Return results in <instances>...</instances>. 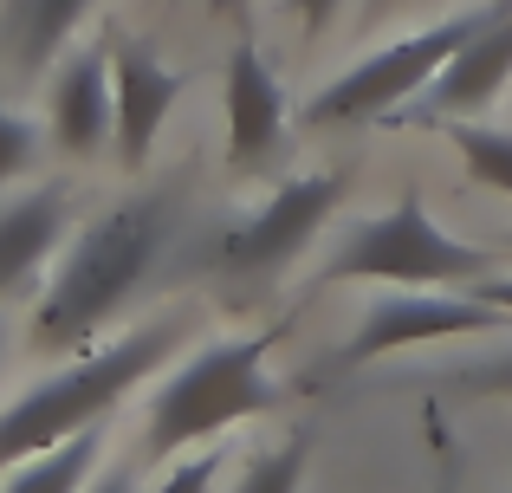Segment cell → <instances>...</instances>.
Instances as JSON below:
<instances>
[{
    "instance_id": "19",
    "label": "cell",
    "mask_w": 512,
    "mask_h": 493,
    "mask_svg": "<svg viewBox=\"0 0 512 493\" xmlns=\"http://www.w3.org/2000/svg\"><path fill=\"white\" fill-rule=\"evenodd\" d=\"M214 474H221V455H195V461H182L156 493H214Z\"/></svg>"
},
{
    "instance_id": "10",
    "label": "cell",
    "mask_w": 512,
    "mask_h": 493,
    "mask_svg": "<svg viewBox=\"0 0 512 493\" xmlns=\"http://www.w3.org/2000/svg\"><path fill=\"white\" fill-rule=\"evenodd\" d=\"M286 143V91L279 72L266 65V52L253 39H240L227 59V163L253 169Z\"/></svg>"
},
{
    "instance_id": "1",
    "label": "cell",
    "mask_w": 512,
    "mask_h": 493,
    "mask_svg": "<svg viewBox=\"0 0 512 493\" xmlns=\"http://www.w3.org/2000/svg\"><path fill=\"white\" fill-rule=\"evenodd\" d=\"M169 241H175V195L163 189L130 195V202L91 215L72 234L52 286L33 305V351L59 357V351H78L85 338H98L137 299V286L156 273Z\"/></svg>"
},
{
    "instance_id": "26",
    "label": "cell",
    "mask_w": 512,
    "mask_h": 493,
    "mask_svg": "<svg viewBox=\"0 0 512 493\" xmlns=\"http://www.w3.org/2000/svg\"><path fill=\"white\" fill-rule=\"evenodd\" d=\"M506 247H512V241H506Z\"/></svg>"
},
{
    "instance_id": "14",
    "label": "cell",
    "mask_w": 512,
    "mask_h": 493,
    "mask_svg": "<svg viewBox=\"0 0 512 493\" xmlns=\"http://www.w3.org/2000/svg\"><path fill=\"white\" fill-rule=\"evenodd\" d=\"M98 455H104V422L78 429L72 442L46 448V455H33L26 468H13L0 493H85V481L98 474Z\"/></svg>"
},
{
    "instance_id": "9",
    "label": "cell",
    "mask_w": 512,
    "mask_h": 493,
    "mask_svg": "<svg viewBox=\"0 0 512 493\" xmlns=\"http://www.w3.org/2000/svg\"><path fill=\"white\" fill-rule=\"evenodd\" d=\"M117 124V78H111V46H78L52 72L46 91V130L65 156H98Z\"/></svg>"
},
{
    "instance_id": "5",
    "label": "cell",
    "mask_w": 512,
    "mask_h": 493,
    "mask_svg": "<svg viewBox=\"0 0 512 493\" xmlns=\"http://www.w3.org/2000/svg\"><path fill=\"white\" fill-rule=\"evenodd\" d=\"M500 13H506V0H480V7H461V13H448V20L422 26V33L396 39V46L370 52V59H357L350 72L331 78L325 91H312L299 117L312 130H331V124H370V117L402 111V104L422 98L441 65H448L487 20H500Z\"/></svg>"
},
{
    "instance_id": "15",
    "label": "cell",
    "mask_w": 512,
    "mask_h": 493,
    "mask_svg": "<svg viewBox=\"0 0 512 493\" xmlns=\"http://www.w3.org/2000/svg\"><path fill=\"white\" fill-rule=\"evenodd\" d=\"M448 143L461 150V163L474 169V182H487L493 195H512V130H493L480 117H454Z\"/></svg>"
},
{
    "instance_id": "21",
    "label": "cell",
    "mask_w": 512,
    "mask_h": 493,
    "mask_svg": "<svg viewBox=\"0 0 512 493\" xmlns=\"http://www.w3.org/2000/svg\"><path fill=\"white\" fill-rule=\"evenodd\" d=\"M474 299H487V305H500V312H512V273H487V279H474Z\"/></svg>"
},
{
    "instance_id": "3",
    "label": "cell",
    "mask_w": 512,
    "mask_h": 493,
    "mask_svg": "<svg viewBox=\"0 0 512 493\" xmlns=\"http://www.w3.org/2000/svg\"><path fill=\"white\" fill-rule=\"evenodd\" d=\"M266 351H273V331H266V338L253 331V338L201 344L163 390H156L143 448H150V455H182L188 442H208V435L234 429V422L279 409L286 390L266 377Z\"/></svg>"
},
{
    "instance_id": "17",
    "label": "cell",
    "mask_w": 512,
    "mask_h": 493,
    "mask_svg": "<svg viewBox=\"0 0 512 493\" xmlns=\"http://www.w3.org/2000/svg\"><path fill=\"white\" fill-rule=\"evenodd\" d=\"M441 383H454V390L467 396H512V344L506 351H480V357H461V364L435 370Z\"/></svg>"
},
{
    "instance_id": "2",
    "label": "cell",
    "mask_w": 512,
    "mask_h": 493,
    "mask_svg": "<svg viewBox=\"0 0 512 493\" xmlns=\"http://www.w3.org/2000/svg\"><path fill=\"white\" fill-rule=\"evenodd\" d=\"M182 338H188V312H169V318H150V325L111 338L104 351L78 357V364L52 370L46 383H33L20 403L0 409V468H13L26 455H46V448L72 442L78 429H98L150 370H163V357Z\"/></svg>"
},
{
    "instance_id": "7",
    "label": "cell",
    "mask_w": 512,
    "mask_h": 493,
    "mask_svg": "<svg viewBox=\"0 0 512 493\" xmlns=\"http://www.w3.org/2000/svg\"><path fill=\"white\" fill-rule=\"evenodd\" d=\"M338 202H344V176H338V169L279 182V189L240 221V228H227L221 266H227V273H279L286 260H299V253L312 247V234L338 215Z\"/></svg>"
},
{
    "instance_id": "4",
    "label": "cell",
    "mask_w": 512,
    "mask_h": 493,
    "mask_svg": "<svg viewBox=\"0 0 512 493\" xmlns=\"http://www.w3.org/2000/svg\"><path fill=\"white\" fill-rule=\"evenodd\" d=\"M493 253L500 247H474L454 241L435 215L422 208V195H402L389 215L350 228L325 260V286H344V279H389V286H448L467 292L474 279L493 273Z\"/></svg>"
},
{
    "instance_id": "16",
    "label": "cell",
    "mask_w": 512,
    "mask_h": 493,
    "mask_svg": "<svg viewBox=\"0 0 512 493\" xmlns=\"http://www.w3.org/2000/svg\"><path fill=\"white\" fill-rule=\"evenodd\" d=\"M305 461H312V442H305V435H292V442H279V448H260L234 493H299Z\"/></svg>"
},
{
    "instance_id": "13",
    "label": "cell",
    "mask_w": 512,
    "mask_h": 493,
    "mask_svg": "<svg viewBox=\"0 0 512 493\" xmlns=\"http://www.w3.org/2000/svg\"><path fill=\"white\" fill-rule=\"evenodd\" d=\"M91 0H0V52L20 78H39L78 33Z\"/></svg>"
},
{
    "instance_id": "11",
    "label": "cell",
    "mask_w": 512,
    "mask_h": 493,
    "mask_svg": "<svg viewBox=\"0 0 512 493\" xmlns=\"http://www.w3.org/2000/svg\"><path fill=\"white\" fill-rule=\"evenodd\" d=\"M512 78V0L500 20H487L448 65L435 72V85L422 91L415 117H435V124H454V117H480Z\"/></svg>"
},
{
    "instance_id": "25",
    "label": "cell",
    "mask_w": 512,
    "mask_h": 493,
    "mask_svg": "<svg viewBox=\"0 0 512 493\" xmlns=\"http://www.w3.org/2000/svg\"><path fill=\"white\" fill-rule=\"evenodd\" d=\"M0 351H7V318H0Z\"/></svg>"
},
{
    "instance_id": "12",
    "label": "cell",
    "mask_w": 512,
    "mask_h": 493,
    "mask_svg": "<svg viewBox=\"0 0 512 493\" xmlns=\"http://www.w3.org/2000/svg\"><path fill=\"white\" fill-rule=\"evenodd\" d=\"M72 228V189L65 182H46V189L20 195V202L0 208V299L20 292L39 266L52 260V247Z\"/></svg>"
},
{
    "instance_id": "24",
    "label": "cell",
    "mask_w": 512,
    "mask_h": 493,
    "mask_svg": "<svg viewBox=\"0 0 512 493\" xmlns=\"http://www.w3.org/2000/svg\"><path fill=\"white\" fill-rule=\"evenodd\" d=\"M389 7H396V0H370V7H363V13H389Z\"/></svg>"
},
{
    "instance_id": "20",
    "label": "cell",
    "mask_w": 512,
    "mask_h": 493,
    "mask_svg": "<svg viewBox=\"0 0 512 493\" xmlns=\"http://www.w3.org/2000/svg\"><path fill=\"white\" fill-rule=\"evenodd\" d=\"M292 7H299L305 39H318V33H331V20H338V7H344V0H292Z\"/></svg>"
},
{
    "instance_id": "6",
    "label": "cell",
    "mask_w": 512,
    "mask_h": 493,
    "mask_svg": "<svg viewBox=\"0 0 512 493\" xmlns=\"http://www.w3.org/2000/svg\"><path fill=\"white\" fill-rule=\"evenodd\" d=\"M500 305L474 299V292H448V286H402L389 292V299H376L370 312L357 318V331L344 338L338 364L357 370L370 364V357L383 351H409V344H441V338H493V331H506Z\"/></svg>"
},
{
    "instance_id": "22",
    "label": "cell",
    "mask_w": 512,
    "mask_h": 493,
    "mask_svg": "<svg viewBox=\"0 0 512 493\" xmlns=\"http://www.w3.org/2000/svg\"><path fill=\"white\" fill-rule=\"evenodd\" d=\"M91 493H137V481H130V468H111V474L91 481Z\"/></svg>"
},
{
    "instance_id": "8",
    "label": "cell",
    "mask_w": 512,
    "mask_h": 493,
    "mask_svg": "<svg viewBox=\"0 0 512 493\" xmlns=\"http://www.w3.org/2000/svg\"><path fill=\"white\" fill-rule=\"evenodd\" d=\"M104 46H111V78H117V156H124V169H143L169 111L182 104L188 78L130 33H104Z\"/></svg>"
},
{
    "instance_id": "18",
    "label": "cell",
    "mask_w": 512,
    "mask_h": 493,
    "mask_svg": "<svg viewBox=\"0 0 512 493\" xmlns=\"http://www.w3.org/2000/svg\"><path fill=\"white\" fill-rule=\"evenodd\" d=\"M33 156H39V130L26 124L13 104H0V182L26 176V169H33Z\"/></svg>"
},
{
    "instance_id": "23",
    "label": "cell",
    "mask_w": 512,
    "mask_h": 493,
    "mask_svg": "<svg viewBox=\"0 0 512 493\" xmlns=\"http://www.w3.org/2000/svg\"><path fill=\"white\" fill-rule=\"evenodd\" d=\"M435 493H454V455H441V487Z\"/></svg>"
}]
</instances>
